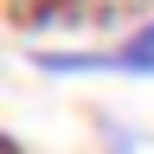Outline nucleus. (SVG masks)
I'll list each match as a JSON object with an SVG mask.
<instances>
[{
	"label": "nucleus",
	"instance_id": "nucleus-2",
	"mask_svg": "<svg viewBox=\"0 0 154 154\" xmlns=\"http://www.w3.org/2000/svg\"><path fill=\"white\" fill-rule=\"evenodd\" d=\"M103 141H109L103 154H135V148H141V141H135V135H128L122 122H103Z\"/></svg>",
	"mask_w": 154,
	"mask_h": 154
},
{
	"label": "nucleus",
	"instance_id": "nucleus-1",
	"mask_svg": "<svg viewBox=\"0 0 154 154\" xmlns=\"http://www.w3.org/2000/svg\"><path fill=\"white\" fill-rule=\"evenodd\" d=\"M84 71H122V77H154V19L128 26L116 45H84Z\"/></svg>",
	"mask_w": 154,
	"mask_h": 154
}]
</instances>
